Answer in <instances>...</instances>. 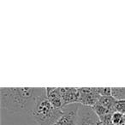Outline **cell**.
Listing matches in <instances>:
<instances>
[{
	"mask_svg": "<svg viewBox=\"0 0 125 125\" xmlns=\"http://www.w3.org/2000/svg\"><path fill=\"white\" fill-rule=\"evenodd\" d=\"M92 109L94 110V111L96 113V115L99 116L100 120L102 119V118H104V116H106L107 115L111 114V113H113V111H110L107 108L104 107L103 105L99 104V103H98L97 104H95L94 106H93Z\"/></svg>",
	"mask_w": 125,
	"mask_h": 125,
	"instance_id": "9c48e42d",
	"label": "cell"
},
{
	"mask_svg": "<svg viewBox=\"0 0 125 125\" xmlns=\"http://www.w3.org/2000/svg\"><path fill=\"white\" fill-rule=\"evenodd\" d=\"M110 125H114V124H112V123H111V124H110Z\"/></svg>",
	"mask_w": 125,
	"mask_h": 125,
	"instance_id": "9a60e30c",
	"label": "cell"
},
{
	"mask_svg": "<svg viewBox=\"0 0 125 125\" xmlns=\"http://www.w3.org/2000/svg\"><path fill=\"white\" fill-rule=\"evenodd\" d=\"M76 125H103V123L92 107L81 104Z\"/></svg>",
	"mask_w": 125,
	"mask_h": 125,
	"instance_id": "277c9868",
	"label": "cell"
},
{
	"mask_svg": "<svg viewBox=\"0 0 125 125\" xmlns=\"http://www.w3.org/2000/svg\"><path fill=\"white\" fill-rule=\"evenodd\" d=\"M95 90L100 96H111V87H95Z\"/></svg>",
	"mask_w": 125,
	"mask_h": 125,
	"instance_id": "7c38bea8",
	"label": "cell"
},
{
	"mask_svg": "<svg viewBox=\"0 0 125 125\" xmlns=\"http://www.w3.org/2000/svg\"><path fill=\"white\" fill-rule=\"evenodd\" d=\"M38 125H54L62 114V108H55L46 96L45 88L39 89L34 103L30 111Z\"/></svg>",
	"mask_w": 125,
	"mask_h": 125,
	"instance_id": "7a4b0ae2",
	"label": "cell"
},
{
	"mask_svg": "<svg viewBox=\"0 0 125 125\" xmlns=\"http://www.w3.org/2000/svg\"><path fill=\"white\" fill-rule=\"evenodd\" d=\"M38 88L33 87H2L0 88L1 109L9 112L31 111Z\"/></svg>",
	"mask_w": 125,
	"mask_h": 125,
	"instance_id": "6da1fadb",
	"label": "cell"
},
{
	"mask_svg": "<svg viewBox=\"0 0 125 125\" xmlns=\"http://www.w3.org/2000/svg\"><path fill=\"white\" fill-rule=\"evenodd\" d=\"M116 99H114L112 96H105V97H103L101 96L99 98V104L103 105L104 107L107 108L108 110L115 112V107H116Z\"/></svg>",
	"mask_w": 125,
	"mask_h": 125,
	"instance_id": "ba28073f",
	"label": "cell"
},
{
	"mask_svg": "<svg viewBox=\"0 0 125 125\" xmlns=\"http://www.w3.org/2000/svg\"><path fill=\"white\" fill-rule=\"evenodd\" d=\"M65 105L76 104L80 101V90L75 87H59ZM80 104V103H79Z\"/></svg>",
	"mask_w": 125,
	"mask_h": 125,
	"instance_id": "8992f818",
	"label": "cell"
},
{
	"mask_svg": "<svg viewBox=\"0 0 125 125\" xmlns=\"http://www.w3.org/2000/svg\"><path fill=\"white\" fill-rule=\"evenodd\" d=\"M111 96L116 100H125V87H111Z\"/></svg>",
	"mask_w": 125,
	"mask_h": 125,
	"instance_id": "30bf717a",
	"label": "cell"
},
{
	"mask_svg": "<svg viewBox=\"0 0 125 125\" xmlns=\"http://www.w3.org/2000/svg\"><path fill=\"white\" fill-rule=\"evenodd\" d=\"M80 90V103L82 105L93 107L99 103L101 97L95 90V87H82Z\"/></svg>",
	"mask_w": 125,
	"mask_h": 125,
	"instance_id": "5b68a950",
	"label": "cell"
},
{
	"mask_svg": "<svg viewBox=\"0 0 125 125\" xmlns=\"http://www.w3.org/2000/svg\"><path fill=\"white\" fill-rule=\"evenodd\" d=\"M123 125H125V115H123Z\"/></svg>",
	"mask_w": 125,
	"mask_h": 125,
	"instance_id": "5bb4252c",
	"label": "cell"
},
{
	"mask_svg": "<svg viewBox=\"0 0 125 125\" xmlns=\"http://www.w3.org/2000/svg\"><path fill=\"white\" fill-rule=\"evenodd\" d=\"M123 114L117 111L113 112L111 116V123L114 125H123Z\"/></svg>",
	"mask_w": 125,
	"mask_h": 125,
	"instance_id": "8fae6325",
	"label": "cell"
},
{
	"mask_svg": "<svg viewBox=\"0 0 125 125\" xmlns=\"http://www.w3.org/2000/svg\"><path fill=\"white\" fill-rule=\"evenodd\" d=\"M81 104H68L62 107V114L54 125H76Z\"/></svg>",
	"mask_w": 125,
	"mask_h": 125,
	"instance_id": "3957f363",
	"label": "cell"
},
{
	"mask_svg": "<svg viewBox=\"0 0 125 125\" xmlns=\"http://www.w3.org/2000/svg\"><path fill=\"white\" fill-rule=\"evenodd\" d=\"M115 111H117L122 114L125 115V100H118L116 101Z\"/></svg>",
	"mask_w": 125,
	"mask_h": 125,
	"instance_id": "4fadbf2b",
	"label": "cell"
},
{
	"mask_svg": "<svg viewBox=\"0 0 125 125\" xmlns=\"http://www.w3.org/2000/svg\"><path fill=\"white\" fill-rule=\"evenodd\" d=\"M45 90H46L47 98L54 107L62 109L63 106H65L59 87H46Z\"/></svg>",
	"mask_w": 125,
	"mask_h": 125,
	"instance_id": "52a82bcc",
	"label": "cell"
}]
</instances>
